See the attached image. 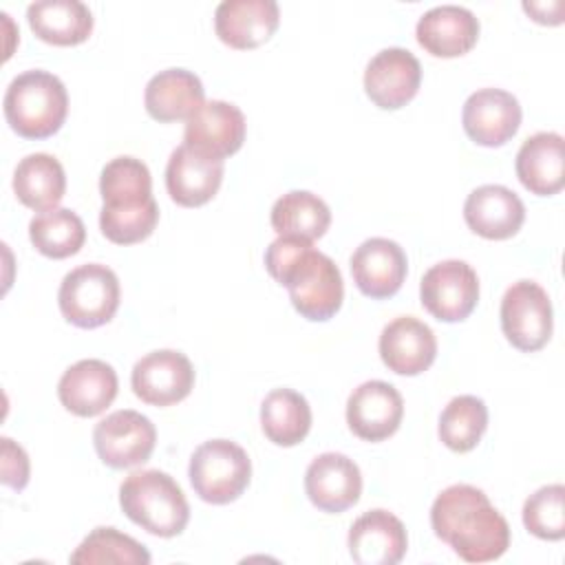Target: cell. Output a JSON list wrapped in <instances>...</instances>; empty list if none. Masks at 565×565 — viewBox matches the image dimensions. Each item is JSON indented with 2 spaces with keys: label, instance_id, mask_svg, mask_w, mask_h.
Masks as SVG:
<instances>
[{
  "label": "cell",
  "instance_id": "cell-23",
  "mask_svg": "<svg viewBox=\"0 0 565 565\" xmlns=\"http://www.w3.org/2000/svg\"><path fill=\"white\" fill-rule=\"evenodd\" d=\"M415 35L430 55L459 57L477 44L479 20L466 7L439 4L417 20Z\"/></svg>",
  "mask_w": 565,
  "mask_h": 565
},
{
  "label": "cell",
  "instance_id": "cell-16",
  "mask_svg": "<svg viewBox=\"0 0 565 565\" xmlns=\"http://www.w3.org/2000/svg\"><path fill=\"white\" fill-rule=\"evenodd\" d=\"M408 271V260L399 243L382 236L366 238L351 256V276L355 287L375 300L399 291Z\"/></svg>",
  "mask_w": 565,
  "mask_h": 565
},
{
  "label": "cell",
  "instance_id": "cell-13",
  "mask_svg": "<svg viewBox=\"0 0 565 565\" xmlns=\"http://www.w3.org/2000/svg\"><path fill=\"white\" fill-rule=\"evenodd\" d=\"M404 417L399 391L384 380L362 382L347 399V424L364 441L391 437Z\"/></svg>",
  "mask_w": 565,
  "mask_h": 565
},
{
  "label": "cell",
  "instance_id": "cell-27",
  "mask_svg": "<svg viewBox=\"0 0 565 565\" xmlns=\"http://www.w3.org/2000/svg\"><path fill=\"white\" fill-rule=\"evenodd\" d=\"M13 192L31 210L44 212L57 207L66 192L62 163L46 152H33L20 159L13 172Z\"/></svg>",
  "mask_w": 565,
  "mask_h": 565
},
{
  "label": "cell",
  "instance_id": "cell-31",
  "mask_svg": "<svg viewBox=\"0 0 565 565\" xmlns=\"http://www.w3.org/2000/svg\"><path fill=\"white\" fill-rule=\"evenodd\" d=\"M29 238L49 258H68L86 241L84 221L68 207H53L35 214L29 223Z\"/></svg>",
  "mask_w": 565,
  "mask_h": 565
},
{
  "label": "cell",
  "instance_id": "cell-19",
  "mask_svg": "<svg viewBox=\"0 0 565 565\" xmlns=\"http://www.w3.org/2000/svg\"><path fill=\"white\" fill-rule=\"evenodd\" d=\"M377 347L382 362L397 375H419L437 355V338L433 329L415 316L391 320L382 329Z\"/></svg>",
  "mask_w": 565,
  "mask_h": 565
},
{
  "label": "cell",
  "instance_id": "cell-30",
  "mask_svg": "<svg viewBox=\"0 0 565 565\" xmlns=\"http://www.w3.org/2000/svg\"><path fill=\"white\" fill-rule=\"evenodd\" d=\"M99 192L104 207H137L150 203L152 177L148 166L135 157L110 159L99 174Z\"/></svg>",
  "mask_w": 565,
  "mask_h": 565
},
{
  "label": "cell",
  "instance_id": "cell-29",
  "mask_svg": "<svg viewBox=\"0 0 565 565\" xmlns=\"http://www.w3.org/2000/svg\"><path fill=\"white\" fill-rule=\"evenodd\" d=\"M269 221L278 236L316 241L329 230L331 210L318 194L307 190H291L276 199Z\"/></svg>",
  "mask_w": 565,
  "mask_h": 565
},
{
  "label": "cell",
  "instance_id": "cell-25",
  "mask_svg": "<svg viewBox=\"0 0 565 565\" xmlns=\"http://www.w3.org/2000/svg\"><path fill=\"white\" fill-rule=\"evenodd\" d=\"M205 90L199 79L188 68H166L150 77L143 93L146 110L157 121L188 119L201 104Z\"/></svg>",
  "mask_w": 565,
  "mask_h": 565
},
{
  "label": "cell",
  "instance_id": "cell-3",
  "mask_svg": "<svg viewBox=\"0 0 565 565\" xmlns=\"http://www.w3.org/2000/svg\"><path fill=\"white\" fill-rule=\"evenodd\" d=\"M7 124L26 139L55 135L68 113V93L62 79L49 71H24L15 75L2 99Z\"/></svg>",
  "mask_w": 565,
  "mask_h": 565
},
{
  "label": "cell",
  "instance_id": "cell-26",
  "mask_svg": "<svg viewBox=\"0 0 565 565\" xmlns=\"http://www.w3.org/2000/svg\"><path fill=\"white\" fill-rule=\"evenodd\" d=\"M31 31L55 46H73L88 40L93 13L79 0H38L26 7Z\"/></svg>",
  "mask_w": 565,
  "mask_h": 565
},
{
  "label": "cell",
  "instance_id": "cell-32",
  "mask_svg": "<svg viewBox=\"0 0 565 565\" xmlns=\"http://www.w3.org/2000/svg\"><path fill=\"white\" fill-rule=\"evenodd\" d=\"M488 428V406L477 395L452 397L439 415V439L455 452L472 450Z\"/></svg>",
  "mask_w": 565,
  "mask_h": 565
},
{
  "label": "cell",
  "instance_id": "cell-36",
  "mask_svg": "<svg viewBox=\"0 0 565 565\" xmlns=\"http://www.w3.org/2000/svg\"><path fill=\"white\" fill-rule=\"evenodd\" d=\"M2 483L18 492L29 483V457L9 437H2Z\"/></svg>",
  "mask_w": 565,
  "mask_h": 565
},
{
  "label": "cell",
  "instance_id": "cell-22",
  "mask_svg": "<svg viewBox=\"0 0 565 565\" xmlns=\"http://www.w3.org/2000/svg\"><path fill=\"white\" fill-rule=\"evenodd\" d=\"M223 170V161L205 157L181 143L172 150L166 166L168 194L183 207H199L218 192Z\"/></svg>",
  "mask_w": 565,
  "mask_h": 565
},
{
  "label": "cell",
  "instance_id": "cell-4",
  "mask_svg": "<svg viewBox=\"0 0 565 565\" xmlns=\"http://www.w3.org/2000/svg\"><path fill=\"white\" fill-rule=\"evenodd\" d=\"M119 505L132 523L161 539L181 534L190 521L183 490L161 470L130 472L119 486Z\"/></svg>",
  "mask_w": 565,
  "mask_h": 565
},
{
  "label": "cell",
  "instance_id": "cell-24",
  "mask_svg": "<svg viewBox=\"0 0 565 565\" xmlns=\"http://www.w3.org/2000/svg\"><path fill=\"white\" fill-rule=\"evenodd\" d=\"M516 177L525 190L552 196L565 185V141L558 132L541 130L523 141L516 152Z\"/></svg>",
  "mask_w": 565,
  "mask_h": 565
},
{
  "label": "cell",
  "instance_id": "cell-17",
  "mask_svg": "<svg viewBox=\"0 0 565 565\" xmlns=\"http://www.w3.org/2000/svg\"><path fill=\"white\" fill-rule=\"evenodd\" d=\"M117 373L104 360H79L68 366L57 382V397L66 411L77 417L104 413L117 397Z\"/></svg>",
  "mask_w": 565,
  "mask_h": 565
},
{
  "label": "cell",
  "instance_id": "cell-34",
  "mask_svg": "<svg viewBox=\"0 0 565 565\" xmlns=\"http://www.w3.org/2000/svg\"><path fill=\"white\" fill-rule=\"evenodd\" d=\"M523 525L543 541H561L565 536V488L552 483L539 488L523 503Z\"/></svg>",
  "mask_w": 565,
  "mask_h": 565
},
{
  "label": "cell",
  "instance_id": "cell-9",
  "mask_svg": "<svg viewBox=\"0 0 565 565\" xmlns=\"http://www.w3.org/2000/svg\"><path fill=\"white\" fill-rule=\"evenodd\" d=\"M157 441L154 424L130 408L99 419L93 430L97 457L110 468H132L150 459Z\"/></svg>",
  "mask_w": 565,
  "mask_h": 565
},
{
  "label": "cell",
  "instance_id": "cell-6",
  "mask_svg": "<svg viewBox=\"0 0 565 565\" xmlns=\"http://www.w3.org/2000/svg\"><path fill=\"white\" fill-rule=\"evenodd\" d=\"M119 278L99 263H86L71 269L60 285L57 302L62 316L79 327L95 329L113 320L119 307Z\"/></svg>",
  "mask_w": 565,
  "mask_h": 565
},
{
  "label": "cell",
  "instance_id": "cell-35",
  "mask_svg": "<svg viewBox=\"0 0 565 565\" xmlns=\"http://www.w3.org/2000/svg\"><path fill=\"white\" fill-rule=\"evenodd\" d=\"M157 221H159L157 201H150L137 207H126V210H113L102 205V212H99L102 234L117 245H132L148 238L157 227Z\"/></svg>",
  "mask_w": 565,
  "mask_h": 565
},
{
  "label": "cell",
  "instance_id": "cell-33",
  "mask_svg": "<svg viewBox=\"0 0 565 565\" xmlns=\"http://www.w3.org/2000/svg\"><path fill=\"white\" fill-rule=\"evenodd\" d=\"M73 565H99V563H124V565H148V550L128 534L115 527H95L71 554Z\"/></svg>",
  "mask_w": 565,
  "mask_h": 565
},
{
  "label": "cell",
  "instance_id": "cell-21",
  "mask_svg": "<svg viewBox=\"0 0 565 565\" xmlns=\"http://www.w3.org/2000/svg\"><path fill=\"white\" fill-rule=\"evenodd\" d=\"M280 22L274 0H223L214 11V31L232 49H256L267 42Z\"/></svg>",
  "mask_w": 565,
  "mask_h": 565
},
{
  "label": "cell",
  "instance_id": "cell-10",
  "mask_svg": "<svg viewBox=\"0 0 565 565\" xmlns=\"http://www.w3.org/2000/svg\"><path fill=\"white\" fill-rule=\"evenodd\" d=\"M132 393L152 406H170L185 399L194 386V366L185 353L159 349L135 362Z\"/></svg>",
  "mask_w": 565,
  "mask_h": 565
},
{
  "label": "cell",
  "instance_id": "cell-8",
  "mask_svg": "<svg viewBox=\"0 0 565 565\" xmlns=\"http://www.w3.org/2000/svg\"><path fill=\"white\" fill-rule=\"evenodd\" d=\"M419 298L424 309L437 320H466L479 300L477 271L459 258L441 260L424 274L419 282Z\"/></svg>",
  "mask_w": 565,
  "mask_h": 565
},
{
  "label": "cell",
  "instance_id": "cell-1",
  "mask_svg": "<svg viewBox=\"0 0 565 565\" xmlns=\"http://www.w3.org/2000/svg\"><path fill=\"white\" fill-rule=\"evenodd\" d=\"M437 539L448 543L466 563L497 561L510 547V525L488 494L470 483L448 486L430 508Z\"/></svg>",
  "mask_w": 565,
  "mask_h": 565
},
{
  "label": "cell",
  "instance_id": "cell-14",
  "mask_svg": "<svg viewBox=\"0 0 565 565\" xmlns=\"http://www.w3.org/2000/svg\"><path fill=\"white\" fill-rule=\"evenodd\" d=\"M461 124L475 143L503 146L521 126L519 99L503 88H479L466 99Z\"/></svg>",
  "mask_w": 565,
  "mask_h": 565
},
{
  "label": "cell",
  "instance_id": "cell-18",
  "mask_svg": "<svg viewBox=\"0 0 565 565\" xmlns=\"http://www.w3.org/2000/svg\"><path fill=\"white\" fill-rule=\"evenodd\" d=\"M347 541L349 554L358 565H395L408 547L404 523L382 508L358 516Z\"/></svg>",
  "mask_w": 565,
  "mask_h": 565
},
{
  "label": "cell",
  "instance_id": "cell-15",
  "mask_svg": "<svg viewBox=\"0 0 565 565\" xmlns=\"http://www.w3.org/2000/svg\"><path fill=\"white\" fill-rule=\"evenodd\" d=\"M305 492L318 510L329 514L344 512L362 494V472L347 455L322 452L307 466Z\"/></svg>",
  "mask_w": 565,
  "mask_h": 565
},
{
  "label": "cell",
  "instance_id": "cell-11",
  "mask_svg": "<svg viewBox=\"0 0 565 565\" xmlns=\"http://www.w3.org/2000/svg\"><path fill=\"white\" fill-rule=\"evenodd\" d=\"M245 128V115L238 106L210 99L185 119L183 143L205 157L223 161L243 146Z\"/></svg>",
  "mask_w": 565,
  "mask_h": 565
},
{
  "label": "cell",
  "instance_id": "cell-2",
  "mask_svg": "<svg viewBox=\"0 0 565 565\" xmlns=\"http://www.w3.org/2000/svg\"><path fill=\"white\" fill-rule=\"evenodd\" d=\"M265 267L274 280L287 287L294 309L313 322L338 313L344 298V282L338 265L311 241L278 236L265 252Z\"/></svg>",
  "mask_w": 565,
  "mask_h": 565
},
{
  "label": "cell",
  "instance_id": "cell-12",
  "mask_svg": "<svg viewBox=\"0 0 565 565\" xmlns=\"http://www.w3.org/2000/svg\"><path fill=\"white\" fill-rule=\"evenodd\" d=\"M422 64L402 46H388L375 53L364 71V90L369 99L384 108L395 110L406 106L419 90Z\"/></svg>",
  "mask_w": 565,
  "mask_h": 565
},
{
  "label": "cell",
  "instance_id": "cell-7",
  "mask_svg": "<svg viewBox=\"0 0 565 565\" xmlns=\"http://www.w3.org/2000/svg\"><path fill=\"white\" fill-rule=\"evenodd\" d=\"M501 329L512 347L532 353L552 338V302L534 280L512 282L501 298Z\"/></svg>",
  "mask_w": 565,
  "mask_h": 565
},
{
  "label": "cell",
  "instance_id": "cell-28",
  "mask_svg": "<svg viewBox=\"0 0 565 565\" xmlns=\"http://www.w3.org/2000/svg\"><path fill=\"white\" fill-rule=\"evenodd\" d=\"M260 426L276 446H296L311 428V406L294 388H274L260 404Z\"/></svg>",
  "mask_w": 565,
  "mask_h": 565
},
{
  "label": "cell",
  "instance_id": "cell-20",
  "mask_svg": "<svg viewBox=\"0 0 565 565\" xmlns=\"http://www.w3.org/2000/svg\"><path fill=\"white\" fill-rule=\"evenodd\" d=\"M466 225L490 241L514 236L525 221V205L516 192L505 185L486 183L475 188L463 203Z\"/></svg>",
  "mask_w": 565,
  "mask_h": 565
},
{
  "label": "cell",
  "instance_id": "cell-5",
  "mask_svg": "<svg viewBox=\"0 0 565 565\" xmlns=\"http://www.w3.org/2000/svg\"><path fill=\"white\" fill-rule=\"evenodd\" d=\"M188 477L205 503L225 505L238 499L252 479L247 452L230 439L203 441L190 457Z\"/></svg>",
  "mask_w": 565,
  "mask_h": 565
}]
</instances>
